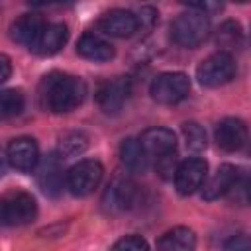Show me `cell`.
<instances>
[{
    "label": "cell",
    "mask_w": 251,
    "mask_h": 251,
    "mask_svg": "<svg viewBox=\"0 0 251 251\" xmlns=\"http://www.w3.org/2000/svg\"><path fill=\"white\" fill-rule=\"evenodd\" d=\"M216 43L222 47V53H227L231 55L229 51H235L243 45V31H241V25L233 20H226L218 31H216Z\"/></svg>",
    "instance_id": "44dd1931"
},
{
    "label": "cell",
    "mask_w": 251,
    "mask_h": 251,
    "mask_svg": "<svg viewBox=\"0 0 251 251\" xmlns=\"http://www.w3.org/2000/svg\"><path fill=\"white\" fill-rule=\"evenodd\" d=\"M43 27H45V20H43L39 14H35V12H31V14H22L20 18H16V20L12 22V25H10V35H12V39H14L16 43L27 45V47L31 49L33 43L37 41V37L41 35Z\"/></svg>",
    "instance_id": "2e32d148"
},
{
    "label": "cell",
    "mask_w": 251,
    "mask_h": 251,
    "mask_svg": "<svg viewBox=\"0 0 251 251\" xmlns=\"http://www.w3.org/2000/svg\"><path fill=\"white\" fill-rule=\"evenodd\" d=\"M129 94H131V80L127 76H116L100 84V88L96 90V102L102 112L116 114L127 102Z\"/></svg>",
    "instance_id": "52a82bcc"
},
{
    "label": "cell",
    "mask_w": 251,
    "mask_h": 251,
    "mask_svg": "<svg viewBox=\"0 0 251 251\" xmlns=\"http://www.w3.org/2000/svg\"><path fill=\"white\" fill-rule=\"evenodd\" d=\"M137 18V31L139 29H151L153 24L157 22V12L153 8H141L139 14H135Z\"/></svg>",
    "instance_id": "83f0119b"
},
{
    "label": "cell",
    "mask_w": 251,
    "mask_h": 251,
    "mask_svg": "<svg viewBox=\"0 0 251 251\" xmlns=\"http://www.w3.org/2000/svg\"><path fill=\"white\" fill-rule=\"evenodd\" d=\"M24 104L25 100H24L22 90H16V88L0 90V120L18 116L24 110Z\"/></svg>",
    "instance_id": "7402d4cb"
},
{
    "label": "cell",
    "mask_w": 251,
    "mask_h": 251,
    "mask_svg": "<svg viewBox=\"0 0 251 251\" xmlns=\"http://www.w3.org/2000/svg\"><path fill=\"white\" fill-rule=\"evenodd\" d=\"M135 200H137V186L126 176H116L110 182L102 204H104L106 212L116 214V212L129 210L135 204Z\"/></svg>",
    "instance_id": "9c48e42d"
},
{
    "label": "cell",
    "mask_w": 251,
    "mask_h": 251,
    "mask_svg": "<svg viewBox=\"0 0 251 251\" xmlns=\"http://www.w3.org/2000/svg\"><path fill=\"white\" fill-rule=\"evenodd\" d=\"M6 157L14 169L27 173V171H33L39 163V147L31 137H18L10 141Z\"/></svg>",
    "instance_id": "7c38bea8"
},
{
    "label": "cell",
    "mask_w": 251,
    "mask_h": 251,
    "mask_svg": "<svg viewBox=\"0 0 251 251\" xmlns=\"http://www.w3.org/2000/svg\"><path fill=\"white\" fill-rule=\"evenodd\" d=\"M120 157H122V163L126 169H129L131 173H141L147 169V163H149V157L145 155L139 139H133V137H127L122 145H120Z\"/></svg>",
    "instance_id": "ffe728a7"
},
{
    "label": "cell",
    "mask_w": 251,
    "mask_h": 251,
    "mask_svg": "<svg viewBox=\"0 0 251 251\" xmlns=\"http://www.w3.org/2000/svg\"><path fill=\"white\" fill-rule=\"evenodd\" d=\"M102 176L104 167L100 165V161L82 159L65 173V186L75 196H88L98 188Z\"/></svg>",
    "instance_id": "3957f363"
},
{
    "label": "cell",
    "mask_w": 251,
    "mask_h": 251,
    "mask_svg": "<svg viewBox=\"0 0 251 251\" xmlns=\"http://www.w3.org/2000/svg\"><path fill=\"white\" fill-rule=\"evenodd\" d=\"M139 143L149 159H161L176 151V137L167 127H151L145 129L139 137Z\"/></svg>",
    "instance_id": "8fae6325"
},
{
    "label": "cell",
    "mask_w": 251,
    "mask_h": 251,
    "mask_svg": "<svg viewBox=\"0 0 251 251\" xmlns=\"http://www.w3.org/2000/svg\"><path fill=\"white\" fill-rule=\"evenodd\" d=\"M96 27L112 37H129L137 31V18L133 12L129 10H110L106 14H102L96 22Z\"/></svg>",
    "instance_id": "30bf717a"
},
{
    "label": "cell",
    "mask_w": 251,
    "mask_h": 251,
    "mask_svg": "<svg viewBox=\"0 0 251 251\" xmlns=\"http://www.w3.org/2000/svg\"><path fill=\"white\" fill-rule=\"evenodd\" d=\"M216 143L224 151H239L247 141V126L239 118H224L216 127Z\"/></svg>",
    "instance_id": "5bb4252c"
},
{
    "label": "cell",
    "mask_w": 251,
    "mask_h": 251,
    "mask_svg": "<svg viewBox=\"0 0 251 251\" xmlns=\"http://www.w3.org/2000/svg\"><path fill=\"white\" fill-rule=\"evenodd\" d=\"M241 169L235 167V165H229V163H224L216 173L214 176L204 184V190H202V196L204 200H216L227 192H231V188L237 184V180L241 178Z\"/></svg>",
    "instance_id": "9a60e30c"
},
{
    "label": "cell",
    "mask_w": 251,
    "mask_h": 251,
    "mask_svg": "<svg viewBox=\"0 0 251 251\" xmlns=\"http://www.w3.org/2000/svg\"><path fill=\"white\" fill-rule=\"evenodd\" d=\"M237 73V67H235V61L231 55L227 53H214L210 57H206L198 69H196V78L202 86H210V88H216V86H222L226 82H229Z\"/></svg>",
    "instance_id": "5b68a950"
},
{
    "label": "cell",
    "mask_w": 251,
    "mask_h": 251,
    "mask_svg": "<svg viewBox=\"0 0 251 251\" xmlns=\"http://www.w3.org/2000/svg\"><path fill=\"white\" fill-rule=\"evenodd\" d=\"M110 251H149V245L141 235H124L112 245Z\"/></svg>",
    "instance_id": "d4e9b609"
},
{
    "label": "cell",
    "mask_w": 251,
    "mask_h": 251,
    "mask_svg": "<svg viewBox=\"0 0 251 251\" xmlns=\"http://www.w3.org/2000/svg\"><path fill=\"white\" fill-rule=\"evenodd\" d=\"M76 51L80 57H84L88 61H96V63L110 61L116 53L114 45L98 33H84L76 43Z\"/></svg>",
    "instance_id": "ac0fdd59"
},
{
    "label": "cell",
    "mask_w": 251,
    "mask_h": 251,
    "mask_svg": "<svg viewBox=\"0 0 251 251\" xmlns=\"http://www.w3.org/2000/svg\"><path fill=\"white\" fill-rule=\"evenodd\" d=\"M86 94V84L78 76L51 73L41 84V102L49 112L65 114L82 104Z\"/></svg>",
    "instance_id": "6da1fadb"
},
{
    "label": "cell",
    "mask_w": 251,
    "mask_h": 251,
    "mask_svg": "<svg viewBox=\"0 0 251 251\" xmlns=\"http://www.w3.org/2000/svg\"><path fill=\"white\" fill-rule=\"evenodd\" d=\"M210 33V18L202 12L188 10L178 14L171 24V37L180 47H196Z\"/></svg>",
    "instance_id": "7a4b0ae2"
},
{
    "label": "cell",
    "mask_w": 251,
    "mask_h": 251,
    "mask_svg": "<svg viewBox=\"0 0 251 251\" xmlns=\"http://www.w3.org/2000/svg\"><path fill=\"white\" fill-rule=\"evenodd\" d=\"M222 251H251V243H249V237L239 233V235H233L229 237L226 243H224V249Z\"/></svg>",
    "instance_id": "4316f807"
},
{
    "label": "cell",
    "mask_w": 251,
    "mask_h": 251,
    "mask_svg": "<svg viewBox=\"0 0 251 251\" xmlns=\"http://www.w3.org/2000/svg\"><path fill=\"white\" fill-rule=\"evenodd\" d=\"M35 169H37V184L41 186V190L49 196H57L63 190V182H65L61 157L57 153H51L43 161H39Z\"/></svg>",
    "instance_id": "4fadbf2b"
},
{
    "label": "cell",
    "mask_w": 251,
    "mask_h": 251,
    "mask_svg": "<svg viewBox=\"0 0 251 251\" xmlns=\"http://www.w3.org/2000/svg\"><path fill=\"white\" fill-rule=\"evenodd\" d=\"M182 133H184V139H186V147L194 153L198 151H204L206 149V131L202 129L200 124L196 122H186L182 126Z\"/></svg>",
    "instance_id": "cb8c5ba5"
},
{
    "label": "cell",
    "mask_w": 251,
    "mask_h": 251,
    "mask_svg": "<svg viewBox=\"0 0 251 251\" xmlns=\"http://www.w3.org/2000/svg\"><path fill=\"white\" fill-rule=\"evenodd\" d=\"M8 165H10V163H8V157H6V153L0 149V178L6 175V171H8Z\"/></svg>",
    "instance_id": "f546056e"
},
{
    "label": "cell",
    "mask_w": 251,
    "mask_h": 251,
    "mask_svg": "<svg viewBox=\"0 0 251 251\" xmlns=\"http://www.w3.org/2000/svg\"><path fill=\"white\" fill-rule=\"evenodd\" d=\"M10 75H12V61L4 53H0V84L6 82L10 78Z\"/></svg>",
    "instance_id": "f1b7e54d"
},
{
    "label": "cell",
    "mask_w": 251,
    "mask_h": 251,
    "mask_svg": "<svg viewBox=\"0 0 251 251\" xmlns=\"http://www.w3.org/2000/svg\"><path fill=\"white\" fill-rule=\"evenodd\" d=\"M155 167H157V173L163 176V178H173L175 176V171L178 167V159H176V151L171 153V155H165L161 159L155 161Z\"/></svg>",
    "instance_id": "484cf974"
},
{
    "label": "cell",
    "mask_w": 251,
    "mask_h": 251,
    "mask_svg": "<svg viewBox=\"0 0 251 251\" xmlns=\"http://www.w3.org/2000/svg\"><path fill=\"white\" fill-rule=\"evenodd\" d=\"M67 37H69V31H67V25L57 22V24H45L41 35L37 37V41L33 43V51L41 57H49V55H55L57 51H61V47L67 43Z\"/></svg>",
    "instance_id": "e0dca14e"
},
{
    "label": "cell",
    "mask_w": 251,
    "mask_h": 251,
    "mask_svg": "<svg viewBox=\"0 0 251 251\" xmlns=\"http://www.w3.org/2000/svg\"><path fill=\"white\" fill-rule=\"evenodd\" d=\"M190 92V78L184 73L173 71V73H163L151 82V96L155 102L173 106L184 100Z\"/></svg>",
    "instance_id": "8992f818"
},
{
    "label": "cell",
    "mask_w": 251,
    "mask_h": 251,
    "mask_svg": "<svg viewBox=\"0 0 251 251\" xmlns=\"http://www.w3.org/2000/svg\"><path fill=\"white\" fill-rule=\"evenodd\" d=\"M208 175V163L200 157H192L186 159L182 163H178L176 171H175V186L180 194L188 196L192 192H196L198 188H202L204 180Z\"/></svg>",
    "instance_id": "ba28073f"
},
{
    "label": "cell",
    "mask_w": 251,
    "mask_h": 251,
    "mask_svg": "<svg viewBox=\"0 0 251 251\" xmlns=\"http://www.w3.org/2000/svg\"><path fill=\"white\" fill-rule=\"evenodd\" d=\"M37 216V202L29 192L14 190L0 200V222L8 226H25Z\"/></svg>",
    "instance_id": "277c9868"
},
{
    "label": "cell",
    "mask_w": 251,
    "mask_h": 251,
    "mask_svg": "<svg viewBox=\"0 0 251 251\" xmlns=\"http://www.w3.org/2000/svg\"><path fill=\"white\" fill-rule=\"evenodd\" d=\"M86 137L78 131H73V133H67L61 137V145H59V157L61 159H67V157H76L80 155L84 149H86Z\"/></svg>",
    "instance_id": "603a6c76"
},
{
    "label": "cell",
    "mask_w": 251,
    "mask_h": 251,
    "mask_svg": "<svg viewBox=\"0 0 251 251\" xmlns=\"http://www.w3.org/2000/svg\"><path fill=\"white\" fill-rule=\"evenodd\" d=\"M196 235L192 229L178 226L165 231L157 241V251H194Z\"/></svg>",
    "instance_id": "d6986e66"
}]
</instances>
